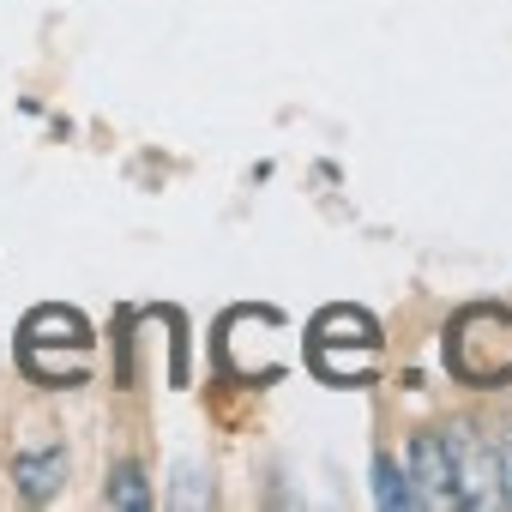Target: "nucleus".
I'll return each instance as SVG.
<instances>
[{
	"instance_id": "f257e3e1",
	"label": "nucleus",
	"mask_w": 512,
	"mask_h": 512,
	"mask_svg": "<svg viewBox=\"0 0 512 512\" xmlns=\"http://www.w3.org/2000/svg\"><path fill=\"white\" fill-rule=\"evenodd\" d=\"M440 440H446V458H452V488H458V506H470V512H494V506H500L494 446H488L470 422L440 428Z\"/></svg>"
},
{
	"instance_id": "f03ea898",
	"label": "nucleus",
	"mask_w": 512,
	"mask_h": 512,
	"mask_svg": "<svg viewBox=\"0 0 512 512\" xmlns=\"http://www.w3.org/2000/svg\"><path fill=\"white\" fill-rule=\"evenodd\" d=\"M410 494L416 506H458V488H452V458H446V440L440 434H416L410 440Z\"/></svg>"
},
{
	"instance_id": "7ed1b4c3",
	"label": "nucleus",
	"mask_w": 512,
	"mask_h": 512,
	"mask_svg": "<svg viewBox=\"0 0 512 512\" xmlns=\"http://www.w3.org/2000/svg\"><path fill=\"white\" fill-rule=\"evenodd\" d=\"M13 476H19V494H25V500H55L61 482H67V452H61V446L25 452V458L13 464Z\"/></svg>"
},
{
	"instance_id": "20e7f679",
	"label": "nucleus",
	"mask_w": 512,
	"mask_h": 512,
	"mask_svg": "<svg viewBox=\"0 0 512 512\" xmlns=\"http://www.w3.org/2000/svg\"><path fill=\"white\" fill-rule=\"evenodd\" d=\"M109 506H115V512H139V506H151L145 470H139L133 458H121V464L109 470Z\"/></svg>"
},
{
	"instance_id": "39448f33",
	"label": "nucleus",
	"mask_w": 512,
	"mask_h": 512,
	"mask_svg": "<svg viewBox=\"0 0 512 512\" xmlns=\"http://www.w3.org/2000/svg\"><path fill=\"white\" fill-rule=\"evenodd\" d=\"M374 500H380V506H392V512H410V506H416L410 476H404L386 452H380V464H374Z\"/></svg>"
},
{
	"instance_id": "423d86ee",
	"label": "nucleus",
	"mask_w": 512,
	"mask_h": 512,
	"mask_svg": "<svg viewBox=\"0 0 512 512\" xmlns=\"http://www.w3.org/2000/svg\"><path fill=\"white\" fill-rule=\"evenodd\" d=\"M494 470H500V506H512V428L494 440Z\"/></svg>"
}]
</instances>
